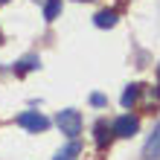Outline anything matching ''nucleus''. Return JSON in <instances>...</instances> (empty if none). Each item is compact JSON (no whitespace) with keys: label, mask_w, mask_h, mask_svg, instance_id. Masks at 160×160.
<instances>
[{"label":"nucleus","mask_w":160,"mask_h":160,"mask_svg":"<svg viewBox=\"0 0 160 160\" xmlns=\"http://www.w3.org/2000/svg\"><path fill=\"white\" fill-rule=\"evenodd\" d=\"M55 122H58L61 134H67L70 140H76V134H82V114H79V111H73V108L61 111Z\"/></svg>","instance_id":"obj_1"},{"label":"nucleus","mask_w":160,"mask_h":160,"mask_svg":"<svg viewBox=\"0 0 160 160\" xmlns=\"http://www.w3.org/2000/svg\"><path fill=\"white\" fill-rule=\"evenodd\" d=\"M18 125L38 134V131H47V128H50V119H47L44 114H38V111H23V114L18 117Z\"/></svg>","instance_id":"obj_2"},{"label":"nucleus","mask_w":160,"mask_h":160,"mask_svg":"<svg viewBox=\"0 0 160 160\" xmlns=\"http://www.w3.org/2000/svg\"><path fill=\"white\" fill-rule=\"evenodd\" d=\"M111 128H114V134H117V137H134V134H137V128H140V119H137V117H131V114H122Z\"/></svg>","instance_id":"obj_3"},{"label":"nucleus","mask_w":160,"mask_h":160,"mask_svg":"<svg viewBox=\"0 0 160 160\" xmlns=\"http://www.w3.org/2000/svg\"><path fill=\"white\" fill-rule=\"evenodd\" d=\"M143 160H160V125L152 137H148V143L143 148Z\"/></svg>","instance_id":"obj_4"},{"label":"nucleus","mask_w":160,"mask_h":160,"mask_svg":"<svg viewBox=\"0 0 160 160\" xmlns=\"http://www.w3.org/2000/svg\"><path fill=\"white\" fill-rule=\"evenodd\" d=\"M93 23H96L99 29H111V26L117 23V12L114 9H102V12L93 15Z\"/></svg>","instance_id":"obj_5"},{"label":"nucleus","mask_w":160,"mask_h":160,"mask_svg":"<svg viewBox=\"0 0 160 160\" xmlns=\"http://www.w3.org/2000/svg\"><path fill=\"white\" fill-rule=\"evenodd\" d=\"M96 146L99 148H108L111 146V137H114V128H108V122H96Z\"/></svg>","instance_id":"obj_6"},{"label":"nucleus","mask_w":160,"mask_h":160,"mask_svg":"<svg viewBox=\"0 0 160 160\" xmlns=\"http://www.w3.org/2000/svg\"><path fill=\"white\" fill-rule=\"evenodd\" d=\"M38 67H41V58H38V55H23V58L15 64V73H18V76H23V73L38 70Z\"/></svg>","instance_id":"obj_7"},{"label":"nucleus","mask_w":160,"mask_h":160,"mask_svg":"<svg viewBox=\"0 0 160 160\" xmlns=\"http://www.w3.org/2000/svg\"><path fill=\"white\" fill-rule=\"evenodd\" d=\"M79 152H82L79 140H70V143L64 146V148H58V152H55V157H52V160H73V157H76Z\"/></svg>","instance_id":"obj_8"},{"label":"nucleus","mask_w":160,"mask_h":160,"mask_svg":"<svg viewBox=\"0 0 160 160\" xmlns=\"http://www.w3.org/2000/svg\"><path fill=\"white\" fill-rule=\"evenodd\" d=\"M140 90H143V84H128L122 90V108H134V102L140 99Z\"/></svg>","instance_id":"obj_9"},{"label":"nucleus","mask_w":160,"mask_h":160,"mask_svg":"<svg viewBox=\"0 0 160 160\" xmlns=\"http://www.w3.org/2000/svg\"><path fill=\"white\" fill-rule=\"evenodd\" d=\"M61 12V0H47L44 3V21H55Z\"/></svg>","instance_id":"obj_10"},{"label":"nucleus","mask_w":160,"mask_h":160,"mask_svg":"<svg viewBox=\"0 0 160 160\" xmlns=\"http://www.w3.org/2000/svg\"><path fill=\"white\" fill-rule=\"evenodd\" d=\"M90 105H96V108H105V105H108V99L102 96V93H93V96H90Z\"/></svg>","instance_id":"obj_11"},{"label":"nucleus","mask_w":160,"mask_h":160,"mask_svg":"<svg viewBox=\"0 0 160 160\" xmlns=\"http://www.w3.org/2000/svg\"><path fill=\"white\" fill-rule=\"evenodd\" d=\"M0 3H9V0H0Z\"/></svg>","instance_id":"obj_12"},{"label":"nucleus","mask_w":160,"mask_h":160,"mask_svg":"<svg viewBox=\"0 0 160 160\" xmlns=\"http://www.w3.org/2000/svg\"><path fill=\"white\" fill-rule=\"evenodd\" d=\"M0 44H3V35H0Z\"/></svg>","instance_id":"obj_13"}]
</instances>
